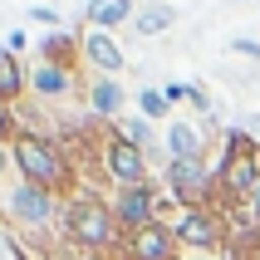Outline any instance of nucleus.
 <instances>
[{"label":"nucleus","mask_w":260,"mask_h":260,"mask_svg":"<svg viewBox=\"0 0 260 260\" xmlns=\"http://www.w3.org/2000/svg\"><path fill=\"white\" fill-rule=\"evenodd\" d=\"M167 226H172L182 250H202V255H226L231 250V221H226V211H177Z\"/></svg>","instance_id":"obj_5"},{"label":"nucleus","mask_w":260,"mask_h":260,"mask_svg":"<svg viewBox=\"0 0 260 260\" xmlns=\"http://www.w3.org/2000/svg\"><path fill=\"white\" fill-rule=\"evenodd\" d=\"M29 20H40V25H49V29H64L59 25V10H49V5H29Z\"/></svg>","instance_id":"obj_21"},{"label":"nucleus","mask_w":260,"mask_h":260,"mask_svg":"<svg viewBox=\"0 0 260 260\" xmlns=\"http://www.w3.org/2000/svg\"><path fill=\"white\" fill-rule=\"evenodd\" d=\"M59 231H64V241L74 250H88V255H108V250L123 246V231H118L113 211H108V197H99V191H74V197H64Z\"/></svg>","instance_id":"obj_3"},{"label":"nucleus","mask_w":260,"mask_h":260,"mask_svg":"<svg viewBox=\"0 0 260 260\" xmlns=\"http://www.w3.org/2000/svg\"><path fill=\"white\" fill-rule=\"evenodd\" d=\"M231 49H236V54H246V59H255V64H260V44H255V40H246V35H241V40H231Z\"/></svg>","instance_id":"obj_23"},{"label":"nucleus","mask_w":260,"mask_h":260,"mask_svg":"<svg viewBox=\"0 0 260 260\" xmlns=\"http://www.w3.org/2000/svg\"><path fill=\"white\" fill-rule=\"evenodd\" d=\"M15 133H20V113H15V103H0V143L10 147Z\"/></svg>","instance_id":"obj_19"},{"label":"nucleus","mask_w":260,"mask_h":260,"mask_svg":"<svg viewBox=\"0 0 260 260\" xmlns=\"http://www.w3.org/2000/svg\"><path fill=\"white\" fill-rule=\"evenodd\" d=\"M79 49H84V64L93 74H103V79H118V74L128 69V54L118 49V40L108 29H84L79 35Z\"/></svg>","instance_id":"obj_9"},{"label":"nucleus","mask_w":260,"mask_h":260,"mask_svg":"<svg viewBox=\"0 0 260 260\" xmlns=\"http://www.w3.org/2000/svg\"><path fill=\"white\" fill-rule=\"evenodd\" d=\"M40 59L79 69V59H84V49H79V35H69V29H49V35L40 40Z\"/></svg>","instance_id":"obj_16"},{"label":"nucleus","mask_w":260,"mask_h":260,"mask_svg":"<svg viewBox=\"0 0 260 260\" xmlns=\"http://www.w3.org/2000/svg\"><path fill=\"white\" fill-rule=\"evenodd\" d=\"M162 147H167V157H191V162H211V147H206V133L191 123V118H177L167 123L162 133Z\"/></svg>","instance_id":"obj_11"},{"label":"nucleus","mask_w":260,"mask_h":260,"mask_svg":"<svg viewBox=\"0 0 260 260\" xmlns=\"http://www.w3.org/2000/svg\"><path fill=\"white\" fill-rule=\"evenodd\" d=\"M191 93H197L191 79H182V84H162V99L172 103V108H177V103H191Z\"/></svg>","instance_id":"obj_20"},{"label":"nucleus","mask_w":260,"mask_h":260,"mask_svg":"<svg viewBox=\"0 0 260 260\" xmlns=\"http://www.w3.org/2000/svg\"><path fill=\"white\" fill-rule=\"evenodd\" d=\"M123 250H128L133 260H182V246H177V236H172L167 221H152L143 231L123 236Z\"/></svg>","instance_id":"obj_8"},{"label":"nucleus","mask_w":260,"mask_h":260,"mask_svg":"<svg viewBox=\"0 0 260 260\" xmlns=\"http://www.w3.org/2000/svg\"><path fill=\"white\" fill-rule=\"evenodd\" d=\"M172 25H177V5H167V0L138 5V15H133V29H138L143 40H152V35H167Z\"/></svg>","instance_id":"obj_15"},{"label":"nucleus","mask_w":260,"mask_h":260,"mask_svg":"<svg viewBox=\"0 0 260 260\" xmlns=\"http://www.w3.org/2000/svg\"><path fill=\"white\" fill-rule=\"evenodd\" d=\"M108 128L123 138V143H133V147H143L147 152V162H157V157H167V147L157 143V128L147 123L143 113H133V118H118V123H108Z\"/></svg>","instance_id":"obj_13"},{"label":"nucleus","mask_w":260,"mask_h":260,"mask_svg":"<svg viewBox=\"0 0 260 260\" xmlns=\"http://www.w3.org/2000/svg\"><path fill=\"white\" fill-rule=\"evenodd\" d=\"M246 133H250V138L260 143V113H250V118H246Z\"/></svg>","instance_id":"obj_24"},{"label":"nucleus","mask_w":260,"mask_h":260,"mask_svg":"<svg viewBox=\"0 0 260 260\" xmlns=\"http://www.w3.org/2000/svg\"><path fill=\"white\" fill-rule=\"evenodd\" d=\"M74 84H79V69L69 64H49V59H35V69H29V93L35 99H69Z\"/></svg>","instance_id":"obj_10"},{"label":"nucleus","mask_w":260,"mask_h":260,"mask_svg":"<svg viewBox=\"0 0 260 260\" xmlns=\"http://www.w3.org/2000/svg\"><path fill=\"white\" fill-rule=\"evenodd\" d=\"M93 260H133V255H128L123 246H118V250H108V255H93Z\"/></svg>","instance_id":"obj_25"},{"label":"nucleus","mask_w":260,"mask_h":260,"mask_svg":"<svg viewBox=\"0 0 260 260\" xmlns=\"http://www.w3.org/2000/svg\"><path fill=\"white\" fill-rule=\"evenodd\" d=\"M123 108H128V88L118 84V79L93 74V84H88V113L103 118V123H118V118H123Z\"/></svg>","instance_id":"obj_12"},{"label":"nucleus","mask_w":260,"mask_h":260,"mask_svg":"<svg viewBox=\"0 0 260 260\" xmlns=\"http://www.w3.org/2000/svg\"><path fill=\"white\" fill-rule=\"evenodd\" d=\"M25 88H29V69H20V59L0 49V103H20Z\"/></svg>","instance_id":"obj_17"},{"label":"nucleus","mask_w":260,"mask_h":260,"mask_svg":"<svg viewBox=\"0 0 260 260\" xmlns=\"http://www.w3.org/2000/svg\"><path fill=\"white\" fill-rule=\"evenodd\" d=\"M138 113H143L147 123H167V118H172V103L162 99V88H138Z\"/></svg>","instance_id":"obj_18"},{"label":"nucleus","mask_w":260,"mask_h":260,"mask_svg":"<svg viewBox=\"0 0 260 260\" xmlns=\"http://www.w3.org/2000/svg\"><path fill=\"white\" fill-rule=\"evenodd\" d=\"M5 167H15V162H10V147L0 143V172H5Z\"/></svg>","instance_id":"obj_26"},{"label":"nucleus","mask_w":260,"mask_h":260,"mask_svg":"<svg viewBox=\"0 0 260 260\" xmlns=\"http://www.w3.org/2000/svg\"><path fill=\"white\" fill-rule=\"evenodd\" d=\"M10 162H15V172H20V182L44 187V191H54V197H74V162L49 133L20 128L15 143H10Z\"/></svg>","instance_id":"obj_2"},{"label":"nucleus","mask_w":260,"mask_h":260,"mask_svg":"<svg viewBox=\"0 0 260 260\" xmlns=\"http://www.w3.org/2000/svg\"><path fill=\"white\" fill-rule=\"evenodd\" d=\"M25 29H10V35H5V54H15V59H20V54H25Z\"/></svg>","instance_id":"obj_22"},{"label":"nucleus","mask_w":260,"mask_h":260,"mask_svg":"<svg viewBox=\"0 0 260 260\" xmlns=\"http://www.w3.org/2000/svg\"><path fill=\"white\" fill-rule=\"evenodd\" d=\"M5 211H10V221H15V226H25V231H49L64 206H59L54 191L29 187V182H15L10 197H5Z\"/></svg>","instance_id":"obj_6"},{"label":"nucleus","mask_w":260,"mask_h":260,"mask_svg":"<svg viewBox=\"0 0 260 260\" xmlns=\"http://www.w3.org/2000/svg\"><path fill=\"white\" fill-rule=\"evenodd\" d=\"M108 211H113V221H118L123 236L152 226V221H157V177L143 182V187H118L113 197H108Z\"/></svg>","instance_id":"obj_7"},{"label":"nucleus","mask_w":260,"mask_h":260,"mask_svg":"<svg viewBox=\"0 0 260 260\" xmlns=\"http://www.w3.org/2000/svg\"><path fill=\"white\" fill-rule=\"evenodd\" d=\"M93 152H99V177L103 182H113L118 187H143V182H152V162H147L143 147L123 143L113 128H103V138L93 143Z\"/></svg>","instance_id":"obj_4"},{"label":"nucleus","mask_w":260,"mask_h":260,"mask_svg":"<svg viewBox=\"0 0 260 260\" xmlns=\"http://www.w3.org/2000/svg\"><path fill=\"white\" fill-rule=\"evenodd\" d=\"M211 172H216V187H221V211H236V206H246L255 197V187H260V143L241 123L221 128V147L211 157Z\"/></svg>","instance_id":"obj_1"},{"label":"nucleus","mask_w":260,"mask_h":260,"mask_svg":"<svg viewBox=\"0 0 260 260\" xmlns=\"http://www.w3.org/2000/svg\"><path fill=\"white\" fill-rule=\"evenodd\" d=\"M133 15H138V0H88L84 5L88 29H108V35L118 25H133Z\"/></svg>","instance_id":"obj_14"}]
</instances>
